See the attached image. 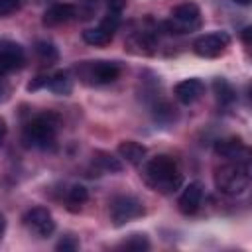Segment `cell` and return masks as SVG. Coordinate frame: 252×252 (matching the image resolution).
Masks as SVG:
<instances>
[{"instance_id":"obj_1","label":"cell","mask_w":252,"mask_h":252,"mask_svg":"<svg viewBox=\"0 0 252 252\" xmlns=\"http://www.w3.org/2000/svg\"><path fill=\"white\" fill-rule=\"evenodd\" d=\"M144 179L154 191H159L163 195L175 193L183 183V175L177 167V161L171 156H165V154L154 156L146 163Z\"/></svg>"},{"instance_id":"obj_2","label":"cell","mask_w":252,"mask_h":252,"mask_svg":"<svg viewBox=\"0 0 252 252\" xmlns=\"http://www.w3.org/2000/svg\"><path fill=\"white\" fill-rule=\"evenodd\" d=\"M250 185V163L248 158L226 159L215 169V187L224 195H240Z\"/></svg>"},{"instance_id":"obj_3","label":"cell","mask_w":252,"mask_h":252,"mask_svg":"<svg viewBox=\"0 0 252 252\" xmlns=\"http://www.w3.org/2000/svg\"><path fill=\"white\" fill-rule=\"evenodd\" d=\"M61 126V118L55 112H41L33 116L22 132V140L28 148H47L55 142Z\"/></svg>"},{"instance_id":"obj_4","label":"cell","mask_w":252,"mask_h":252,"mask_svg":"<svg viewBox=\"0 0 252 252\" xmlns=\"http://www.w3.org/2000/svg\"><path fill=\"white\" fill-rule=\"evenodd\" d=\"M75 71L79 79L89 85H108L120 77L122 67L116 61H83L75 67Z\"/></svg>"},{"instance_id":"obj_5","label":"cell","mask_w":252,"mask_h":252,"mask_svg":"<svg viewBox=\"0 0 252 252\" xmlns=\"http://www.w3.org/2000/svg\"><path fill=\"white\" fill-rule=\"evenodd\" d=\"M169 33H187L201 26V10L195 2H183L171 10L169 22L163 24Z\"/></svg>"},{"instance_id":"obj_6","label":"cell","mask_w":252,"mask_h":252,"mask_svg":"<svg viewBox=\"0 0 252 252\" xmlns=\"http://www.w3.org/2000/svg\"><path fill=\"white\" fill-rule=\"evenodd\" d=\"M108 213H110V220L114 226H124L126 222L144 217L146 209H144L142 201L136 199L134 195H116L110 201Z\"/></svg>"},{"instance_id":"obj_7","label":"cell","mask_w":252,"mask_h":252,"mask_svg":"<svg viewBox=\"0 0 252 252\" xmlns=\"http://www.w3.org/2000/svg\"><path fill=\"white\" fill-rule=\"evenodd\" d=\"M228 45H230V35L219 30V32H209L197 37L193 41V51L203 59H215V57H220Z\"/></svg>"},{"instance_id":"obj_8","label":"cell","mask_w":252,"mask_h":252,"mask_svg":"<svg viewBox=\"0 0 252 252\" xmlns=\"http://www.w3.org/2000/svg\"><path fill=\"white\" fill-rule=\"evenodd\" d=\"M22 220H24V224H26L33 234H37V236H41V238L49 236V234L55 230V220H53L49 209H45V207H32V209L24 215Z\"/></svg>"},{"instance_id":"obj_9","label":"cell","mask_w":252,"mask_h":252,"mask_svg":"<svg viewBox=\"0 0 252 252\" xmlns=\"http://www.w3.org/2000/svg\"><path fill=\"white\" fill-rule=\"evenodd\" d=\"M26 63V53L22 45L14 41H0V77L24 67Z\"/></svg>"},{"instance_id":"obj_10","label":"cell","mask_w":252,"mask_h":252,"mask_svg":"<svg viewBox=\"0 0 252 252\" xmlns=\"http://www.w3.org/2000/svg\"><path fill=\"white\" fill-rule=\"evenodd\" d=\"M75 16H77V8L73 4H69V2H57V4L49 6L43 12L41 22L47 28H55V26H61V24L71 22Z\"/></svg>"},{"instance_id":"obj_11","label":"cell","mask_w":252,"mask_h":252,"mask_svg":"<svg viewBox=\"0 0 252 252\" xmlns=\"http://www.w3.org/2000/svg\"><path fill=\"white\" fill-rule=\"evenodd\" d=\"M205 93V83L201 79H185V81H179L173 89V94L175 98L181 102V104H193L197 102Z\"/></svg>"},{"instance_id":"obj_12","label":"cell","mask_w":252,"mask_h":252,"mask_svg":"<svg viewBox=\"0 0 252 252\" xmlns=\"http://www.w3.org/2000/svg\"><path fill=\"white\" fill-rule=\"evenodd\" d=\"M201 201H203V185L199 181H193L183 187L177 205L183 215H195L201 207Z\"/></svg>"},{"instance_id":"obj_13","label":"cell","mask_w":252,"mask_h":252,"mask_svg":"<svg viewBox=\"0 0 252 252\" xmlns=\"http://www.w3.org/2000/svg\"><path fill=\"white\" fill-rule=\"evenodd\" d=\"M246 152H248L246 144L242 142L240 136H228L215 144V154L220 156L222 159H238V158H244Z\"/></svg>"},{"instance_id":"obj_14","label":"cell","mask_w":252,"mask_h":252,"mask_svg":"<svg viewBox=\"0 0 252 252\" xmlns=\"http://www.w3.org/2000/svg\"><path fill=\"white\" fill-rule=\"evenodd\" d=\"M118 156L132 165H140L146 159V146L134 140H124L118 144Z\"/></svg>"},{"instance_id":"obj_15","label":"cell","mask_w":252,"mask_h":252,"mask_svg":"<svg viewBox=\"0 0 252 252\" xmlns=\"http://www.w3.org/2000/svg\"><path fill=\"white\" fill-rule=\"evenodd\" d=\"M93 163H94V167H98L104 173L122 171V161L118 158H114L110 152H104V150H94L93 152Z\"/></svg>"},{"instance_id":"obj_16","label":"cell","mask_w":252,"mask_h":252,"mask_svg":"<svg viewBox=\"0 0 252 252\" xmlns=\"http://www.w3.org/2000/svg\"><path fill=\"white\" fill-rule=\"evenodd\" d=\"M45 89H49L55 94L67 96L73 91V79L69 77L67 71H55L53 75H49V81H47V87Z\"/></svg>"},{"instance_id":"obj_17","label":"cell","mask_w":252,"mask_h":252,"mask_svg":"<svg viewBox=\"0 0 252 252\" xmlns=\"http://www.w3.org/2000/svg\"><path fill=\"white\" fill-rule=\"evenodd\" d=\"M213 91H215L217 102H219L220 106H230V104L236 100V91H234L232 85H230L226 79H222V77H219V79L213 81Z\"/></svg>"},{"instance_id":"obj_18","label":"cell","mask_w":252,"mask_h":252,"mask_svg":"<svg viewBox=\"0 0 252 252\" xmlns=\"http://www.w3.org/2000/svg\"><path fill=\"white\" fill-rule=\"evenodd\" d=\"M112 37H114V33L106 32V30L100 28V26H96V28H89V30L83 32V39H85V43L94 45V47L108 45V43L112 41Z\"/></svg>"},{"instance_id":"obj_19","label":"cell","mask_w":252,"mask_h":252,"mask_svg":"<svg viewBox=\"0 0 252 252\" xmlns=\"http://www.w3.org/2000/svg\"><path fill=\"white\" fill-rule=\"evenodd\" d=\"M35 55L43 65H53L59 61V51L51 41H37L35 43Z\"/></svg>"},{"instance_id":"obj_20","label":"cell","mask_w":252,"mask_h":252,"mask_svg":"<svg viewBox=\"0 0 252 252\" xmlns=\"http://www.w3.org/2000/svg\"><path fill=\"white\" fill-rule=\"evenodd\" d=\"M89 199V191L85 185H73L67 191V209L69 211H79L81 205H85Z\"/></svg>"},{"instance_id":"obj_21","label":"cell","mask_w":252,"mask_h":252,"mask_svg":"<svg viewBox=\"0 0 252 252\" xmlns=\"http://www.w3.org/2000/svg\"><path fill=\"white\" fill-rule=\"evenodd\" d=\"M118 248L122 250H134V252H142L150 248V242L146 238V234H130V238H126L124 242L118 244Z\"/></svg>"},{"instance_id":"obj_22","label":"cell","mask_w":252,"mask_h":252,"mask_svg":"<svg viewBox=\"0 0 252 252\" xmlns=\"http://www.w3.org/2000/svg\"><path fill=\"white\" fill-rule=\"evenodd\" d=\"M100 28H104L106 32H110V33H114L116 30H118V26H120V14L118 12H110L108 10V14L100 20V24H98Z\"/></svg>"},{"instance_id":"obj_23","label":"cell","mask_w":252,"mask_h":252,"mask_svg":"<svg viewBox=\"0 0 252 252\" xmlns=\"http://www.w3.org/2000/svg\"><path fill=\"white\" fill-rule=\"evenodd\" d=\"M24 0H0V18L2 16H8L12 12H16L20 6H22Z\"/></svg>"},{"instance_id":"obj_24","label":"cell","mask_w":252,"mask_h":252,"mask_svg":"<svg viewBox=\"0 0 252 252\" xmlns=\"http://www.w3.org/2000/svg\"><path fill=\"white\" fill-rule=\"evenodd\" d=\"M77 248H79V240H77L75 236H71V234L63 236V238L57 242V250H63V252H67V250H77Z\"/></svg>"},{"instance_id":"obj_25","label":"cell","mask_w":252,"mask_h":252,"mask_svg":"<svg viewBox=\"0 0 252 252\" xmlns=\"http://www.w3.org/2000/svg\"><path fill=\"white\" fill-rule=\"evenodd\" d=\"M47 81H49V75H37L35 79H32L30 83H28V91L32 93V91H37V89H45L47 87Z\"/></svg>"},{"instance_id":"obj_26","label":"cell","mask_w":252,"mask_h":252,"mask_svg":"<svg viewBox=\"0 0 252 252\" xmlns=\"http://www.w3.org/2000/svg\"><path fill=\"white\" fill-rule=\"evenodd\" d=\"M106 4H108V10H110V12H118V14H122V10L126 8L128 0H106Z\"/></svg>"},{"instance_id":"obj_27","label":"cell","mask_w":252,"mask_h":252,"mask_svg":"<svg viewBox=\"0 0 252 252\" xmlns=\"http://www.w3.org/2000/svg\"><path fill=\"white\" fill-rule=\"evenodd\" d=\"M4 136H6V120L0 116V146H2V140H4Z\"/></svg>"},{"instance_id":"obj_28","label":"cell","mask_w":252,"mask_h":252,"mask_svg":"<svg viewBox=\"0 0 252 252\" xmlns=\"http://www.w3.org/2000/svg\"><path fill=\"white\" fill-rule=\"evenodd\" d=\"M4 228H6V219H4V215L0 213V238H2V234H4Z\"/></svg>"},{"instance_id":"obj_29","label":"cell","mask_w":252,"mask_h":252,"mask_svg":"<svg viewBox=\"0 0 252 252\" xmlns=\"http://www.w3.org/2000/svg\"><path fill=\"white\" fill-rule=\"evenodd\" d=\"M248 35H250V28H246V30H244V43H246V45H250V39H248Z\"/></svg>"},{"instance_id":"obj_30","label":"cell","mask_w":252,"mask_h":252,"mask_svg":"<svg viewBox=\"0 0 252 252\" xmlns=\"http://www.w3.org/2000/svg\"><path fill=\"white\" fill-rule=\"evenodd\" d=\"M236 4H240V6H248L250 4V0H234Z\"/></svg>"},{"instance_id":"obj_31","label":"cell","mask_w":252,"mask_h":252,"mask_svg":"<svg viewBox=\"0 0 252 252\" xmlns=\"http://www.w3.org/2000/svg\"><path fill=\"white\" fill-rule=\"evenodd\" d=\"M2 93H4V91H2V87H0V100H2Z\"/></svg>"}]
</instances>
